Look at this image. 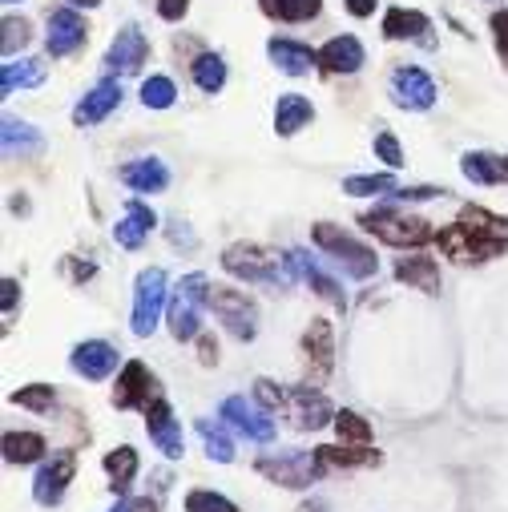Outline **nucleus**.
<instances>
[{
    "label": "nucleus",
    "mask_w": 508,
    "mask_h": 512,
    "mask_svg": "<svg viewBox=\"0 0 508 512\" xmlns=\"http://www.w3.org/2000/svg\"><path fill=\"white\" fill-rule=\"evenodd\" d=\"M436 246L444 259L468 267V263H488L508 250V218L484 210V206H464L460 222L436 230Z\"/></svg>",
    "instance_id": "obj_1"
},
{
    "label": "nucleus",
    "mask_w": 508,
    "mask_h": 512,
    "mask_svg": "<svg viewBox=\"0 0 508 512\" xmlns=\"http://www.w3.org/2000/svg\"><path fill=\"white\" fill-rule=\"evenodd\" d=\"M222 271L254 287H295L299 279L291 254H275L259 242H230L222 250Z\"/></svg>",
    "instance_id": "obj_2"
},
{
    "label": "nucleus",
    "mask_w": 508,
    "mask_h": 512,
    "mask_svg": "<svg viewBox=\"0 0 508 512\" xmlns=\"http://www.w3.org/2000/svg\"><path fill=\"white\" fill-rule=\"evenodd\" d=\"M210 307V279L202 271L178 279V287L170 291V303H166V323H170V335L178 343H190L202 335V311Z\"/></svg>",
    "instance_id": "obj_3"
},
{
    "label": "nucleus",
    "mask_w": 508,
    "mask_h": 512,
    "mask_svg": "<svg viewBox=\"0 0 508 512\" xmlns=\"http://www.w3.org/2000/svg\"><path fill=\"white\" fill-rule=\"evenodd\" d=\"M315 246L327 254V259L347 275V279H371L379 271V259H375V250L367 242H359L355 234H347L343 226H331V222H319L311 230Z\"/></svg>",
    "instance_id": "obj_4"
},
{
    "label": "nucleus",
    "mask_w": 508,
    "mask_h": 512,
    "mask_svg": "<svg viewBox=\"0 0 508 512\" xmlns=\"http://www.w3.org/2000/svg\"><path fill=\"white\" fill-rule=\"evenodd\" d=\"M359 226L367 234H375L379 242L400 246V250H416V246H424V242L436 238V230H432L428 218H416V214L396 210V206H375V210L359 214Z\"/></svg>",
    "instance_id": "obj_5"
},
{
    "label": "nucleus",
    "mask_w": 508,
    "mask_h": 512,
    "mask_svg": "<svg viewBox=\"0 0 508 512\" xmlns=\"http://www.w3.org/2000/svg\"><path fill=\"white\" fill-rule=\"evenodd\" d=\"M254 472L267 476V480L279 484V488H295V492H303V488H311V484H319V480L327 476V464H323L319 448H315V452L291 448V452L259 456V460H254Z\"/></svg>",
    "instance_id": "obj_6"
},
{
    "label": "nucleus",
    "mask_w": 508,
    "mask_h": 512,
    "mask_svg": "<svg viewBox=\"0 0 508 512\" xmlns=\"http://www.w3.org/2000/svg\"><path fill=\"white\" fill-rule=\"evenodd\" d=\"M166 303H170V283H166V271L162 267H146L138 279H134V335L138 339H150L166 315Z\"/></svg>",
    "instance_id": "obj_7"
},
{
    "label": "nucleus",
    "mask_w": 508,
    "mask_h": 512,
    "mask_svg": "<svg viewBox=\"0 0 508 512\" xmlns=\"http://www.w3.org/2000/svg\"><path fill=\"white\" fill-rule=\"evenodd\" d=\"M210 311L242 343H250L254 335H259V307H254V299L238 287H210Z\"/></svg>",
    "instance_id": "obj_8"
},
{
    "label": "nucleus",
    "mask_w": 508,
    "mask_h": 512,
    "mask_svg": "<svg viewBox=\"0 0 508 512\" xmlns=\"http://www.w3.org/2000/svg\"><path fill=\"white\" fill-rule=\"evenodd\" d=\"M218 412H222V420H226L238 436H246V440H254V444H271V440L279 436V428H275V412H267L259 400L226 396Z\"/></svg>",
    "instance_id": "obj_9"
},
{
    "label": "nucleus",
    "mask_w": 508,
    "mask_h": 512,
    "mask_svg": "<svg viewBox=\"0 0 508 512\" xmlns=\"http://www.w3.org/2000/svg\"><path fill=\"white\" fill-rule=\"evenodd\" d=\"M158 400V379L142 359H130L113 383V408L121 412H146Z\"/></svg>",
    "instance_id": "obj_10"
},
{
    "label": "nucleus",
    "mask_w": 508,
    "mask_h": 512,
    "mask_svg": "<svg viewBox=\"0 0 508 512\" xmlns=\"http://www.w3.org/2000/svg\"><path fill=\"white\" fill-rule=\"evenodd\" d=\"M77 476V456L73 452H53L49 460H41L37 476H33V500L41 508H57L65 500V488Z\"/></svg>",
    "instance_id": "obj_11"
},
{
    "label": "nucleus",
    "mask_w": 508,
    "mask_h": 512,
    "mask_svg": "<svg viewBox=\"0 0 508 512\" xmlns=\"http://www.w3.org/2000/svg\"><path fill=\"white\" fill-rule=\"evenodd\" d=\"M388 97L400 105V109H412V113H424V109H432L436 105V81L424 73V69H416V65H400L396 73H392V81H388Z\"/></svg>",
    "instance_id": "obj_12"
},
{
    "label": "nucleus",
    "mask_w": 508,
    "mask_h": 512,
    "mask_svg": "<svg viewBox=\"0 0 508 512\" xmlns=\"http://www.w3.org/2000/svg\"><path fill=\"white\" fill-rule=\"evenodd\" d=\"M150 57V45H146V33L138 25H121V33L109 41V53H105V69L117 73V77H138L142 65Z\"/></svg>",
    "instance_id": "obj_13"
},
{
    "label": "nucleus",
    "mask_w": 508,
    "mask_h": 512,
    "mask_svg": "<svg viewBox=\"0 0 508 512\" xmlns=\"http://www.w3.org/2000/svg\"><path fill=\"white\" fill-rule=\"evenodd\" d=\"M85 41H89V25H85V17H81L73 5H69V9H53V13H49L45 49H49V57H53V61L73 57Z\"/></svg>",
    "instance_id": "obj_14"
},
{
    "label": "nucleus",
    "mask_w": 508,
    "mask_h": 512,
    "mask_svg": "<svg viewBox=\"0 0 508 512\" xmlns=\"http://www.w3.org/2000/svg\"><path fill=\"white\" fill-rule=\"evenodd\" d=\"M146 432H150V444H154L166 460H182L186 440H182V424H178V416H174V408H170L166 396H158V400L146 408Z\"/></svg>",
    "instance_id": "obj_15"
},
{
    "label": "nucleus",
    "mask_w": 508,
    "mask_h": 512,
    "mask_svg": "<svg viewBox=\"0 0 508 512\" xmlns=\"http://www.w3.org/2000/svg\"><path fill=\"white\" fill-rule=\"evenodd\" d=\"M287 416L295 420V428L299 432H319V428H327V424H335V408H331V400L323 396V392H315V388H295V392H287Z\"/></svg>",
    "instance_id": "obj_16"
},
{
    "label": "nucleus",
    "mask_w": 508,
    "mask_h": 512,
    "mask_svg": "<svg viewBox=\"0 0 508 512\" xmlns=\"http://www.w3.org/2000/svg\"><path fill=\"white\" fill-rule=\"evenodd\" d=\"M117 347L113 343H105V339H85V343H77L73 347V355H69V367L81 375V379H89V383H101V379H109L113 371H117Z\"/></svg>",
    "instance_id": "obj_17"
},
{
    "label": "nucleus",
    "mask_w": 508,
    "mask_h": 512,
    "mask_svg": "<svg viewBox=\"0 0 508 512\" xmlns=\"http://www.w3.org/2000/svg\"><path fill=\"white\" fill-rule=\"evenodd\" d=\"M154 226H158V214L142 198H130V202H125V210H121V218H117V226H113V242L121 250H138L150 238Z\"/></svg>",
    "instance_id": "obj_18"
},
{
    "label": "nucleus",
    "mask_w": 508,
    "mask_h": 512,
    "mask_svg": "<svg viewBox=\"0 0 508 512\" xmlns=\"http://www.w3.org/2000/svg\"><path fill=\"white\" fill-rule=\"evenodd\" d=\"M117 105H121V81L105 77V81H97V85L77 101V109H73V125H81V130H89V125H101Z\"/></svg>",
    "instance_id": "obj_19"
},
{
    "label": "nucleus",
    "mask_w": 508,
    "mask_h": 512,
    "mask_svg": "<svg viewBox=\"0 0 508 512\" xmlns=\"http://www.w3.org/2000/svg\"><path fill=\"white\" fill-rule=\"evenodd\" d=\"M303 351H307V371L315 383H323L335 367V331L327 319H311L307 335H303Z\"/></svg>",
    "instance_id": "obj_20"
},
{
    "label": "nucleus",
    "mask_w": 508,
    "mask_h": 512,
    "mask_svg": "<svg viewBox=\"0 0 508 512\" xmlns=\"http://www.w3.org/2000/svg\"><path fill=\"white\" fill-rule=\"evenodd\" d=\"M117 178L134 194H162L170 186V166L162 158H134L117 170Z\"/></svg>",
    "instance_id": "obj_21"
},
{
    "label": "nucleus",
    "mask_w": 508,
    "mask_h": 512,
    "mask_svg": "<svg viewBox=\"0 0 508 512\" xmlns=\"http://www.w3.org/2000/svg\"><path fill=\"white\" fill-rule=\"evenodd\" d=\"M0 138H5V158L9 162H25V158H37L41 150H45V134L37 130V125H29V121H21V117H5L0 121Z\"/></svg>",
    "instance_id": "obj_22"
},
{
    "label": "nucleus",
    "mask_w": 508,
    "mask_h": 512,
    "mask_svg": "<svg viewBox=\"0 0 508 512\" xmlns=\"http://www.w3.org/2000/svg\"><path fill=\"white\" fill-rule=\"evenodd\" d=\"M384 37H388V41H416V45H424V49L436 45L432 21H428L424 13H416V9H388V13H384Z\"/></svg>",
    "instance_id": "obj_23"
},
{
    "label": "nucleus",
    "mask_w": 508,
    "mask_h": 512,
    "mask_svg": "<svg viewBox=\"0 0 508 512\" xmlns=\"http://www.w3.org/2000/svg\"><path fill=\"white\" fill-rule=\"evenodd\" d=\"M319 69H323V73H343V77L359 73V69H363V45H359V37H351V33L331 37V41L319 49Z\"/></svg>",
    "instance_id": "obj_24"
},
{
    "label": "nucleus",
    "mask_w": 508,
    "mask_h": 512,
    "mask_svg": "<svg viewBox=\"0 0 508 512\" xmlns=\"http://www.w3.org/2000/svg\"><path fill=\"white\" fill-rule=\"evenodd\" d=\"M267 57H271L275 69L287 73V77H307V73L319 65V53H311L307 45L287 41V37H271V41H267Z\"/></svg>",
    "instance_id": "obj_25"
},
{
    "label": "nucleus",
    "mask_w": 508,
    "mask_h": 512,
    "mask_svg": "<svg viewBox=\"0 0 508 512\" xmlns=\"http://www.w3.org/2000/svg\"><path fill=\"white\" fill-rule=\"evenodd\" d=\"M460 174L472 186H508V154H464L460 158Z\"/></svg>",
    "instance_id": "obj_26"
},
{
    "label": "nucleus",
    "mask_w": 508,
    "mask_h": 512,
    "mask_svg": "<svg viewBox=\"0 0 508 512\" xmlns=\"http://www.w3.org/2000/svg\"><path fill=\"white\" fill-rule=\"evenodd\" d=\"M315 121V105L303 97V93H283L275 101V134L279 138H295L299 130Z\"/></svg>",
    "instance_id": "obj_27"
},
{
    "label": "nucleus",
    "mask_w": 508,
    "mask_h": 512,
    "mask_svg": "<svg viewBox=\"0 0 508 512\" xmlns=\"http://www.w3.org/2000/svg\"><path fill=\"white\" fill-rule=\"evenodd\" d=\"M396 279L424 295H440V267L428 254H404V259H396Z\"/></svg>",
    "instance_id": "obj_28"
},
{
    "label": "nucleus",
    "mask_w": 508,
    "mask_h": 512,
    "mask_svg": "<svg viewBox=\"0 0 508 512\" xmlns=\"http://www.w3.org/2000/svg\"><path fill=\"white\" fill-rule=\"evenodd\" d=\"M45 81V65L37 57H9L0 65V93L13 97L17 89H37Z\"/></svg>",
    "instance_id": "obj_29"
},
{
    "label": "nucleus",
    "mask_w": 508,
    "mask_h": 512,
    "mask_svg": "<svg viewBox=\"0 0 508 512\" xmlns=\"http://www.w3.org/2000/svg\"><path fill=\"white\" fill-rule=\"evenodd\" d=\"M287 254H291V263H295L299 279H307V283L315 287V295H319V299H327V303H331V307H339V311L347 307V295L339 291V283H335L331 275H323V271L311 263V254H307V250H287Z\"/></svg>",
    "instance_id": "obj_30"
},
{
    "label": "nucleus",
    "mask_w": 508,
    "mask_h": 512,
    "mask_svg": "<svg viewBox=\"0 0 508 512\" xmlns=\"http://www.w3.org/2000/svg\"><path fill=\"white\" fill-rule=\"evenodd\" d=\"M101 468L109 472V488H113V496H125V492H130V484H134V476H138V452H134L130 444H121V448L105 452Z\"/></svg>",
    "instance_id": "obj_31"
},
{
    "label": "nucleus",
    "mask_w": 508,
    "mask_h": 512,
    "mask_svg": "<svg viewBox=\"0 0 508 512\" xmlns=\"http://www.w3.org/2000/svg\"><path fill=\"white\" fill-rule=\"evenodd\" d=\"M0 452H5L9 464H37L49 452V444L37 432H5V440H0Z\"/></svg>",
    "instance_id": "obj_32"
},
{
    "label": "nucleus",
    "mask_w": 508,
    "mask_h": 512,
    "mask_svg": "<svg viewBox=\"0 0 508 512\" xmlns=\"http://www.w3.org/2000/svg\"><path fill=\"white\" fill-rule=\"evenodd\" d=\"M263 13L271 21H283V25H303V21H315L323 0H259Z\"/></svg>",
    "instance_id": "obj_33"
},
{
    "label": "nucleus",
    "mask_w": 508,
    "mask_h": 512,
    "mask_svg": "<svg viewBox=\"0 0 508 512\" xmlns=\"http://www.w3.org/2000/svg\"><path fill=\"white\" fill-rule=\"evenodd\" d=\"M194 428H198V436H202L210 460H218V464H230V460H234V440L226 436V424H222V420H198Z\"/></svg>",
    "instance_id": "obj_34"
},
{
    "label": "nucleus",
    "mask_w": 508,
    "mask_h": 512,
    "mask_svg": "<svg viewBox=\"0 0 508 512\" xmlns=\"http://www.w3.org/2000/svg\"><path fill=\"white\" fill-rule=\"evenodd\" d=\"M190 73H194V85H198L202 93H210V97L226 85V61H222L218 53H202V57H194Z\"/></svg>",
    "instance_id": "obj_35"
},
{
    "label": "nucleus",
    "mask_w": 508,
    "mask_h": 512,
    "mask_svg": "<svg viewBox=\"0 0 508 512\" xmlns=\"http://www.w3.org/2000/svg\"><path fill=\"white\" fill-rule=\"evenodd\" d=\"M396 190H400L396 174H355L343 182V194L351 198H375V194H396Z\"/></svg>",
    "instance_id": "obj_36"
},
{
    "label": "nucleus",
    "mask_w": 508,
    "mask_h": 512,
    "mask_svg": "<svg viewBox=\"0 0 508 512\" xmlns=\"http://www.w3.org/2000/svg\"><path fill=\"white\" fill-rule=\"evenodd\" d=\"M186 512H238V504L226 500L214 488H190L186 492Z\"/></svg>",
    "instance_id": "obj_37"
},
{
    "label": "nucleus",
    "mask_w": 508,
    "mask_h": 512,
    "mask_svg": "<svg viewBox=\"0 0 508 512\" xmlns=\"http://www.w3.org/2000/svg\"><path fill=\"white\" fill-rule=\"evenodd\" d=\"M13 404H21V408H29V412H53L57 388H49V383H29V388L13 392Z\"/></svg>",
    "instance_id": "obj_38"
},
{
    "label": "nucleus",
    "mask_w": 508,
    "mask_h": 512,
    "mask_svg": "<svg viewBox=\"0 0 508 512\" xmlns=\"http://www.w3.org/2000/svg\"><path fill=\"white\" fill-rule=\"evenodd\" d=\"M174 101H178V89H174L170 77H150V81H142V105H146V109H170Z\"/></svg>",
    "instance_id": "obj_39"
},
{
    "label": "nucleus",
    "mask_w": 508,
    "mask_h": 512,
    "mask_svg": "<svg viewBox=\"0 0 508 512\" xmlns=\"http://www.w3.org/2000/svg\"><path fill=\"white\" fill-rule=\"evenodd\" d=\"M319 456H323V464H327V468H359V464H379V452H371V448H359V452H351V448H319Z\"/></svg>",
    "instance_id": "obj_40"
},
{
    "label": "nucleus",
    "mask_w": 508,
    "mask_h": 512,
    "mask_svg": "<svg viewBox=\"0 0 508 512\" xmlns=\"http://www.w3.org/2000/svg\"><path fill=\"white\" fill-rule=\"evenodd\" d=\"M335 432L347 444H371V424L359 412H335Z\"/></svg>",
    "instance_id": "obj_41"
},
{
    "label": "nucleus",
    "mask_w": 508,
    "mask_h": 512,
    "mask_svg": "<svg viewBox=\"0 0 508 512\" xmlns=\"http://www.w3.org/2000/svg\"><path fill=\"white\" fill-rule=\"evenodd\" d=\"M375 158H379V162H388L392 170L404 166V150H400V138H396L392 130H379V134H375Z\"/></svg>",
    "instance_id": "obj_42"
},
{
    "label": "nucleus",
    "mask_w": 508,
    "mask_h": 512,
    "mask_svg": "<svg viewBox=\"0 0 508 512\" xmlns=\"http://www.w3.org/2000/svg\"><path fill=\"white\" fill-rule=\"evenodd\" d=\"M29 45V21L21 17H5V61L9 57H17V49H25Z\"/></svg>",
    "instance_id": "obj_43"
},
{
    "label": "nucleus",
    "mask_w": 508,
    "mask_h": 512,
    "mask_svg": "<svg viewBox=\"0 0 508 512\" xmlns=\"http://www.w3.org/2000/svg\"><path fill=\"white\" fill-rule=\"evenodd\" d=\"M254 400H259L267 412H279L287 404V392L279 388V383H271V379H259V383H254Z\"/></svg>",
    "instance_id": "obj_44"
},
{
    "label": "nucleus",
    "mask_w": 508,
    "mask_h": 512,
    "mask_svg": "<svg viewBox=\"0 0 508 512\" xmlns=\"http://www.w3.org/2000/svg\"><path fill=\"white\" fill-rule=\"evenodd\" d=\"M488 25H492V33H496V53H500V61L508 65V9H496Z\"/></svg>",
    "instance_id": "obj_45"
},
{
    "label": "nucleus",
    "mask_w": 508,
    "mask_h": 512,
    "mask_svg": "<svg viewBox=\"0 0 508 512\" xmlns=\"http://www.w3.org/2000/svg\"><path fill=\"white\" fill-rule=\"evenodd\" d=\"M444 190H436V186H400L392 198L396 202H428V198H440Z\"/></svg>",
    "instance_id": "obj_46"
},
{
    "label": "nucleus",
    "mask_w": 508,
    "mask_h": 512,
    "mask_svg": "<svg viewBox=\"0 0 508 512\" xmlns=\"http://www.w3.org/2000/svg\"><path fill=\"white\" fill-rule=\"evenodd\" d=\"M186 13H190V0H158V17L170 25H178Z\"/></svg>",
    "instance_id": "obj_47"
},
{
    "label": "nucleus",
    "mask_w": 508,
    "mask_h": 512,
    "mask_svg": "<svg viewBox=\"0 0 508 512\" xmlns=\"http://www.w3.org/2000/svg\"><path fill=\"white\" fill-rule=\"evenodd\" d=\"M17 295H21L17 279H5V319H13V311H17Z\"/></svg>",
    "instance_id": "obj_48"
},
{
    "label": "nucleus",
    "mask_w": 508,
    "mask_h": 512,
    "mask_svg": "<svg viewBox=\"0 0 508 512\" xmlns=\"http://www.w3.org/2000/svg\"><path fill=\"white\" fill-rule=\"evenodd\" d=\"M343 5H347V13H351V17H359V21L375 13V0H343Z\"/></svg>",
    "instance_id": "obj_49"
},
{
    "label": "nucleus",
    "mask_w": 508,
    "mask_h": 512,
    "mask_svg": "<svg viewBox=\"0 0 508 512\" xmlns=\"http://www.w3.org/2000/svg\"><path fill=\"white\" fill-rule=\"evenodd\" d=\"M198 351H202V355H198L202 363H214V359H218V343H214L210 335H198Z\"/></svg>",
    "instance_id": "obj_50"
},
{
    "label": "nucleus",
    "mask_w": 508,
    "mask_h": 512,
    "mask_svg": "<svg viewBox=\"0 0 508 512\" xmlns=\"http://www.w3.org/2000/svg\"><path fill=\"white\" fill-rule=\"evenodd\" d=\"M130 512H158V500H150V496H138V500H130Z\"/></svg>",
    "instance_id": "obj_51"
},
{
    "label": "nucleus",
    "mask_w": 508,
    "mask_h": 512,
    "mask_svg": "<svg viewBox=\"0 0 508 512\" xmlns=\"http://www.w3.org/2000/svg\"><path fill=\"white\" fill-rule=\"evenodd\" d=\"M69 5H73V9H97L101 0H69Z\"/></svg>",
    "instance_id": "obj_52"
},
{
    "label": "nucleus",
    "mask_w": 508,
    "mask_h": 512,
    "mask_svg": "<svg viewBox=\"0 0 508 512\" xmlns=\"http://www.w3.org/2000/svg\"><path fill=\"white\" fill-rule=\"evenodd\" d=\"M109 512H130V500H125V496H117V504H113Z\"/></svg>",
    "instance_id": "obj_53"
},
{
    "label": "nucleus",
    "mask_w": 508,
    "mask_h": 512,
    "mask_svg": "<svg viewBox=\"0 0 508 512\" xmlns=\"http://www.w3.org/2000/svg\"><path fill=\"white\" fill-rule=\"evenodd\" d=\"M299 512H323V504H303Z\"/></svg>",
    "instance_id": "obj_54"
},
{
    "label": "nucleus",
    "mask_w": 508,
    "mask_h": 512,
    "mask_svg": "<svg viewBox=\"0 0 508 512\" xmlns=\"http://www.w3.org/2000/svg\"><path fill=\"white\" fill-rule=\"evenodd\" d=\"M5 5H21V0H5Z\"/></svg>",
    "instance_id": "obj_55"
}]
</instances>
